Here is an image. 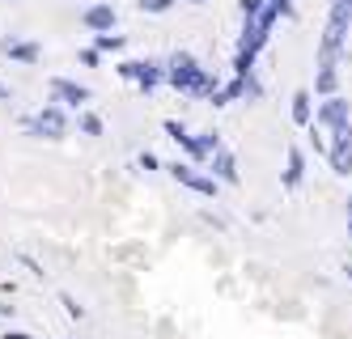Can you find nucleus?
Masks as SVG:
<instances>
[{
    "instance_id": "22",
    "label": "nucleus",
    "mask_w": 352,
    "mask_h": 339,
    "mask_svg": "<svg viewBox=\"0 0 352 339\" xmlns=\"http://www.w3.org/2000/svg\"><path fill=\"white\" fill-rule=\"evenodd\" d=\"M5 339H30V335H21V331H9V335H5Z\"/></svg>"
},
{
    "instance_id": "2",
    "label": "nucleus",
    "mask_w": 352,
    "mask_h": 339,
    "mask_svg": "<svg viewBox=\"0 0 352 339\" xmlns=\"http://www.w3.org/2000/svg\"><path fill=\"white\" fill-rule=\"evenodd\" d=\"M21 127H26L30 136H43V140H60L68 132V119L60 107H47L43 115H21Z\"/></svg>"
},
{
    "instance_id": "13",
    "label": "nucleus",
    "mask_w": 352,
    "mask_h": 339,
    "mask_svg": "<svg viewBox=\"0 0 352 339\" xmlns=\"http://www.w3.org/2000/svg\"><path fill=\"white\" fill-rule=\"evenodd\" d=\"M0 51L13 56V60H21V64H34L38 60V47L34 43H13V39H5V43H0Z\"/></svg>"
},
{
    "instance_id": "20",
    "label": "nucleus",
    "mask_w": 352,
    "mask_h": 339,
    "mask_svg": "<svg viewBox=\"0 0 352 339\" xmlns=\"http://www.w3.org/2000/svg\"><path fill=\"white\" fill-rule=\"evenodd\" d=\"M140 166H144V170H162V162L153 157V153H140Z\"/></svg>"
},
{
    "instance_id": "10",
    "label": "nucleus",
    "mask_w": 352,
    "mask_h": 339,
    "mask_svg": "<svg viewBox=\"0 0 352 339\" xmlns=\"http://www.w3.org/2000/svg\"><path fill=\"white\" fill-rule=\"evenodd\" d=\"M301 178H306V153L293 144V149H289V162H285V187L297 191V187H301Z\"/></svg>"
},
{
    "instance_id": "17",
    "label": "nucleus",
    "mask_w": 352,
    "mask_h": 339,
    "mask_svg": "<svg viewBox=\"0 0 352 339\" xmlns=\"http://www.w3.org/2000/svg\"><path fill=\"white\" fill-rule=\"evenodd\" d=\"M166 136H170V140H179V144H183V140H187V127H183L179 119H166Z\"/></svg>"
},
{
    "instance_id": "4",
    "label": "nucleus",
    "mask_w": 352,
    "mask_h": 339,
    "mask_svg": "<svg viewBox=\"0 0 352 339\" xmlns=\"http://www.w3.org/2000/svg\"><path fill=\"white\" fill-rule=\"evenodd\" d=\"M166 170L179 178L183 187H191V191H199V195H208V199L217 195V178H212V174H195V166H187V162H170Z\"/></svg>"
},
{
    "instance_id": "7",
    "label": "nucleus",
    "mask_w": 352,
    "mask_h": 339,
    "mask_svg": "<svg viewBox=\"0 0 352 339\" xmlns=\"http://www.w3.org/2000/svg\"><path fill=\"white\" fill-rule=\"evenodd\" d=\"M208 170H212L217 182H230V187H238V157H234V153L217 149V153H212V162H208Z\"/></svg>"
},
{
    "instance_id": "11",
    "label": "nucleus",
    "mask_w": 352,
    "mask_h": 339,
    "mask_svg": "<svg viewBox=\"0 0 352 339\" xmlns=\"http://www.w3.org/2000/svg\"><path fill=\"white\" fill-rule=\"evenodd\" d=\"M85 25H89V30H98V34L115 30V9H111V5H94V9H85Z\"/></svg>"
},
{
    "instance_id": "1",
    "label": "nucleus",
    "mask_w": 352,
    "mask_h": 339,
    "mask_svg": "<svg viewBox=\"0 0 352 339\" xmlns=\"http://www.w3.org/2000/svg\"><path fill=\"white\" fill-rule=\"evenodd\" d=\"M314 127L318 132H327V140L331 136H340V132H348L352 127V107H348V98H322L318 107H314Z\"/></svg>"
},
{
    "instance_id": "6",
    "label": "nucleus",
    "mask_w": 352,
    "mask_h": 339,
    "mask_svg": "<svg viewBox=\"0 0 352 339\" xmlns=\"http://www.w3.org/2000/svg\"><path fill=\"white\" fill-rule=\"evenodd\" d=\"M183 149H187V157H191V162L208 166V162H212V153L221 149V136H217V132H199V136H187Z\"/></svg>"
},
{
    "instance_id": "25",
    "label": "nucleus",
    "mask_w": 352,
    "mask_h": 339,
    "mask_svg": "<svg viewBox=\"0 0 352 339\" xmlns=\"http://www.w3.org/2000/svg\"><path fill=\"white\" fill-rule=\"evenodd\" d=\"M191 5H204V0H191Z\"/></svg>"
},
{
    "instance_id": "21",
    "label": "nucleus",
    "mask_w": 352,
    "mask_h": 339,
    "mask_svg": "<svg viewBox=\"0 0 352 339\" xmlns=\"http://www.w3.org/2000/svg\"><path fill=\"white\" fill-rule=\"evenodd\" d=\"M64 305H68V314H72V318H85V309H81L77 301H72V297H64Z\"/></svg>"
},
{
    "instance_id": "18",
    "label": "nucleus",
    "mask_w": 352,
    "mask_h": 339,
    "mask_svg": "<svg viewBox=\"0 0 352 339\" xmlns=\"http://www.w3.org/2000/svg\"><path fill=\"white\" fill-rule=\"evenodd\" d=\"M170 5H174V0H140V9H144V13H166Z\"/></svg>"
},
{
    "instance_id": "15",
    "label": "nucleus",
    "mask_w": 352,
    "mask_h": 339,
    "mask_svg": "<svg viewBox=\"0 0 352 339\" xmlns=\"http://www.w3.org/2000/svg\"><path fill=\"white\" fill-rule=\"evenodd\" d=\"M81 132H85V136H102V119L85 111V115H81Z\"/></svg>"
},
{
    "instance_id": "9",
    "label": "nucleus",
    "mask_w": 352,
    "mask_h": 339,
    "mask_svg": "<svg viewBox=\"0 0 352 339\" xmlns=\"http://www.w3.org/2000/svg\"><path fill=\"white\" fill-rule=\"evenodd\" d=\"M289 115H293V123H297V127H310V123H314V94H310V89H297V94H293Z\"/></svg>"
},
{
    "instance_id": "3",
    "label": "nucleus",
    "mask_w": 352,
    "mask_h": 339,
    "mask_svg": "<svg viewBox=\"0 0 352 339\" xmlns=\"http://www.w3.org/2000/svg\"><path fill=\"white\" fill-rule=\"evenodd\" d=\"M195 72H199V60L187 56V51H174V56L166 60V81L179 89V94H187V85L195 81Z\"/></svg>"
},
{
    "instance_id": "8",
    "label": "nucleus",
    "mask_w": 352,
    "mask_h": 339,
    "mask_svg": "<svg viewBox=\"0 0 352 339\" xmlns=\"http://www.w3.org/2000/svg\"><path fill=\"white\" fill-rule=\"evenodd\" d=\"M52 98L64 102V107H81V102H89V89L77 85V81H64V76H56V81H52Z\"/></svg>"
},
{
    "instance_id": "5",
    "label": "nucleus",
    "mask_w": 352,
    "mask_h": 339,
    "mask_svg": "<svg viewBox=\"0 0 352 339\" xmlns=\"http://www.w3.org/2000/svg\"><path fill=\"white\" fill-rule=\"evenodd\" d=\"M327 166H331L340 178L352 174V127L340 136H331V144H327Z\"/></svg>"
},
{
    "instance_id": "19",
    "label": "nucleus",
    "mask_w": 352,
    "mask_h": 339,
    "mask_svg": "<svg viewBox=\"0 0 352 339\" xmlns=\"http://www.w3.org/2000/svg\"><path fill=\"white\" fill-rule=\"evenodd\" d=\"M81 64L98 68V64H102V51H94V47H85V51H81Z\"/></svg>"
},
{
    "instance_id": "24",
    "label": "nucleus",
    "mask_w": 352,
    "mask_h": 339,
    "mask_svg": "<svg viewBox=\"0 0 352 339\" xmlns=\"http://www.w3.org/2000/svg\"><path fill=\"white\" fill-rule=\"evenodd\" d=\"M344 272H348V280H352V263H348V267H344Z\"/></svg>"
},
{
    "instance_id": "23",
    "label": "nucleus",
    "mask_w": 352,
    "mask_h": 339,
    "mask_svg": "<svg viewBox=\"0 0 352 339\" xmlns=\"http://www.w3.org/2000/svg\"><path fill=\"white\" fill-rule=\"evenodd\" d=\"M0 98H9V89H5V85H0Z\"/></svg>"
},
{
    "instance_id": "16",
    "label": "nucleus",
    "mask_w": 352,
    "mask_h": 339,
    "mask_svg": "<svg viewBox=\"0 0 352 339\" xmlns=\"http://www.w3.org/2000/svg\"><path fill=\"white\" fill-rule=\"evenodd\" d=\"M140 68H144V60H128V64H119V76L123 81H140Z\"/></svg>"
},
{
    "instance_id": "14",
    "label": "nucleus",
    "mask_w": 352,
    "mask_h": 339,
    "mask_svg": "<svg viewBox=\"0 0 352 339\" xmlns=\"http://www.w3.org/2000/svg\"><path fill=\"white\" fill-rule=\"evenodd\" d=\"M123 47H128V39H123V34H94V51H123Z\"/></svg>"
},
{
    "instance_id": "12",
    "label": "nucleus",
    "mask_w": 352,
    "mask_h": 339,
    "mask_svg": "<svg viewBox=\"0 0 352 339\" xmlns=\"http://www.w3.org/2000/svg\"><path fill=\"white\" fill-rule=\"evenodd\" d=\"M314 94H318V98H336V94H340V68H318Z\"/></svg>"
}]
</instances>
